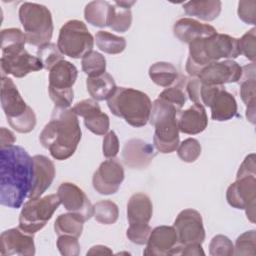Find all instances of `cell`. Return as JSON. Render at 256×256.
<instances>
[{
    "label": "cell",
    "mask_w": 256,
    "mask_h": 256,
    "mask_svg": "<svg viewBox=\"0 0 256 256\" xmlns=\"http://www.w3.org/2000/svg\"><path fill=\"white\" fill-rule=\"evenodd\" d=\"M0 253L2 256H33L35 254L33 234L26 233L19 227L3 231L0 236Z\"/></svg>",
    "instance_id": "ac0fdd59"
},
{
    "label": "cell",
    "mask_w": 256,
    "mask_h": 256,
    "mask_svg": "<svg viewBox=\"0 0 256 256\" xmlns=\"http://www.w3.org/2000/svg\"><path fill=\"white\" fill-rule=\"evenodd\" d=\"M95 220L104 225L114 224L119 217L118 206L111 200H101L93 205Z\"/></svg>",
    "instance_id": "d6a6232c"
},
{
    "label": "cell",
    "mask_w": 256,
    "mask_h": 256,
    "mask_svg": "<svg viewBox=\"0 0 256 256\" xmlns=\"http://www.w3.org/2000/svg\"><path fill=\"white\" fill-rule=\"evenodd\" d=\"M1 72L2 76L10 74L16 78H22L34 71L44 68L37 56H33L25 50V46L1 49Z\"/></svg>",
    "instance_id": "7c38bea8"
},
{
    "label": "cell",
    "mask_w": 256,
    "mask_h": 256,
    "mask_svg": "<svg viewBox=\"0 0 256 256\" xmlns=\"http://www.w3.org/2000/svg\"><path fill=\"white\" fill-rule=\"evenodd\" d=\"M209 254L212 256H232L234 255V245L227 236L216 235L210 241Z\"/></svg>",
    "instance_id": "f35d334b"
},
{
    "label": "cell",
    "mask_w": 256,
    "mask_h": 256,
    "mask_svg": "<svg viewBox=\"0 0 256 256\" xmlns=\"http://www.w3.org/2000/svg\"><path fill=\"white\" fill-rule=\"evenodd\" d=\"M111 4L107 1L96 0L89 2L84 9L85 20L96 27H105L109 25Z\"/></svg>",
    "instance_id": "83f0119b"
},
{
    "label": "cell",
    "mask_w": 256,
    "mask_h": 256,
    "mask_svg": "<svg viewBox=\"0 0 256 256\" xmlns=\"http://www.w3.org/2000/svg\"><path fill=\"white\" fill-rule=\"evenodd\" d=\"M97 47L107 54H120L126 48V39L122 36L100 30L95 35Z\"/></svg>",
    "instance_id": "4dcf8cb0"
},
{
    "label": "cell",
    "mask_w": 256,
    "mask_h": 256,
    "mask_svg": "<svg viewBox=\"0 0 256 256\" xmlns=\"http://www.w3.org/2000/svg\"><path fill=\"white\" fill-rule=\"evenodd\" d=\"M61 204L70 213L78 215L84 222L93 216V205L85 192L72 182H63L57 190Z\"/></svg>",
    "instance_id": "e0dca14e"
},
{
    "label": "cell",
    "mask_w": 256,
    "mask_h": 256,
    "mask_svg": "<svg viewBox=\"0 0 256 256\" xmlns=\"http://www.w3.org/2000/svg\"><path fill=\"white\" fill-rule=\"evenodd\" d=\"M33 159V177L28 198L41 197L51 186L56 170L55 165L48 157L44 155H35Z\"/></svg>",
    "instance_id": "ffe728a7"
},
{
    "label": "cell",
    "mask_w": 256,
    "mask_h": 256,
    "mask_svg": "<svg viewBox=\"0 0 256 256\" xmlns=\"http://www.w3.org/2000/svg\"><path fill=\"white\" fill-rule=\"evenodd\" d=\"M152 214L153 205L148 195L135 193L129 198L127 203V219L129 226L148 225Z\"/></svg>",
    "instance_id": "cb8c5ba5"
},
{
    "label": "cell",
    "mask_w": 256,
    "mask_h": 256,
    "mask_svg": "<svg viewBox=\"0 0 256 256\" xmlns=\"http://www.w3.org/2000/svg\"><path fill=\"white\" fill-rule=\"evenodd\" d=\"M33 177V159L21 146L0 151V203L17 209L28 197Z\"/></svg>",
    "instance_id": "6da1fadb"
},
{
    "label": "cell",
    "mask_w": 256,
    "mask_h": 256,
    "mask_svg": "<svg viewBox=\"0 0 256 256\" xmlns=\"http://www.w3.org/2000/svg\"><path fill=\"white\" fill-rule=\"evenodd\" d=\"M186 77H181L180 80L177 82L176 85L167 87L164 89L159 95L158 98L172 104L178 111H181L182 107L186 103V83H187Z\"/></svg>",
    "instance_id": "1f68e13d"
},
{
    "label": "cell",
    "mask_w": 256,
    "mask_h": 256,
    "mask_svg": "<svg viewBox=\"0 0 256 256\" xmlns=\"http://www.w3.org/2000/svg\"><path fill=\"white\" fill-rule=\"evenodd\" d=\"M151 230L149 224L143 226H129L126 231V236L132 243L144 245L147 243Z\"/></svg>",
    "instance_id": "ee69618b"
},
{
    "label": "cell",
    "mask_w": 256,
    "mask_h": 256,
    "mask_svg": "<svg viewBox=\"0 0 256 256\" xmlns=\"http://www.w3.org/2000/svg\"><path fill=\"white\" fill-rule=\"evenodd\" d=\"M256 231L249 230L241 234L234 246V255H255Z\"/></svg>",
    "instance_id": "74e56055"
},
{
    "label": "cell",
    "mask_w": 256,
    "mask_h": 256,
    "mask_svg": "<svg viewBox=\"0 0 256 256\" xmlns=\"http://www.w3.org/2000/svg\"><path fill=\"white\" fill-rule=\"evenodd\" d=\"M16 141L15 135L5 127H1V148L14 145Z\"/></svg>",
    "instance_id": "c3c4849f"
},
{
    "label": "cell",
    "mask_w": 256,
    "mask_h": 256,
    "mask_svg": "<svg viewBox=\"0 0 256 256\" xmlns=\"http://www.w3.org/2000/svg\"><path fill=\"white\" fill-rule=\"evenodd\" d=\"M239 56L238 39L228 34L216 33L200 38L189 44V56L186 61V72L197 77L206 65L221 59H235Z\"/></svg>",
    "instance_id": "3957f363"
},
{
    "label": "cell",
    "mask_w": 256,
    "mask_h": 256,
    "mask_svg": "<svg viewBox=\"0 0 256 256\" xmlns=\"http://www.w3.org/2000/svg\"><path fill=\"white\" fill-rule=\"evenodd\" d=\"M255 63L242 67V76L240 79V96L246 105V118L255 123V104H256V78Z\"/></svg>",
    "instance_id": "d4e9b609"
},
{
    "label": "cell",
    "mask_w": 256,
    "mask_h": 256,
    "mask_svg": "<svg viewBox=\"0 0 256 256\" xmlns=\"http://www.w3.org/2000/svg\"><path fill=\"white\" fill-rule=\"evenodd\" d=\"M78 70L69 61L61 60L49 70L48 93L55 106L68 108L74 99L73 85L76 82Z\"/></svg>",
    "instance_id": "9c48e42d"
},
{
    "label": "cell",
    "mask_w": 256,
    "mask_h": 256,
    "mask_svg": "<svg viewBox=\"0 0 256 256\" xmlns=\"http://www.w3.org/2000/svg\"><path fill=\"white\" fill-rule=\"evenodd\" d=\"M155 155L153 145L141 139L128 140L122 150L123 162L131 169H145Z\"/></svg>",
    "instance_id": "44dd1931"
},
{
    "label": "cell",
    "mask_w": 256,
    "mask_h": 256,
    "mask_svg": "<svg viewBox=\"0 0 256 256\" xmlns=\"http://www.w3.org/2000/svg\"><path fill=\"white\" fill-rule=\"evenodd\" d=\"M180 255H205V252L202 249L201 244H188V245H183Z\"/></svg>",
    "instance_id": "7dc6e473"
},
{
    "label": "cell",
    "mask_w": 256,
    "mask_h": 256,
    "mask_svg": "<svg viewBox=\"0 0 256 256\" xmlns=\"http://www.w3.org/2000/svg\"><path fill=\"white\" fill-rule=\"evenodd\" d=\"M176 120L179 131L189 135L203 132L208 125L205 107L197 103H193L186 110L179 111L176 115Z\"/></svg>",
    "instance_id": "7402d4cb"
},
{
    "label": "cell",
    "mask_w": 256,
    "mask_h": 256,
    "mask_svg": "<svg viewBox=\"0 0 256 256\" xmlns=\"http://www.w3.org/2000/svg\"><path fill=\"white\" fill-rule=\"evenodd\" d=\"M243 175H256V163L254 153H251L245 157L238 169L236 177H240Z\"/></svg>",
    "instance_id": "bcb514c9"
},
{
    "label": "cell",
    "mask_w": 256,
    "mask_h": 256,
    "mask_svg": "<svg viewBox=\"0 0 256 256\" xmlns=\"http://www.w3.org/2000/svg\"><path fill=\"white\" fill-rule=\"evenodd\" d=\"M132 24V13L130 9H126L115 4H111L109 27L117 32L124 33L129 30Z\"/></svg>",
    "instance_id": "836d02e7"
},
{
    "label": "cell",
    "mask_w": 256,
    "mask_h": 256,
    "mask_svg": "<svg viewBox=\"0 0 256 256\" xmlns=\"http://www.w3.org/2000/svg\"><path fill=\"white\" fill-rule=\"evenodd\" d=\"M57 248L63 256H77L80 253L78 238L70 235H61L57 239Z\"/></svg>",
    "instance_id": "b9f144b4"
},
{
    "label": "cell",
    "mask_w": 256,
    "mask_h": 256,
    "mask_svg": "<svg viewBox=\"0 0 256 256\" xmlns=\"http://www.w3.org/2000/svg\"><path fill=\"white\" fill-rule=\"evenodd\" d=\"M86 87L90 96L96 101L108 100L117 88L114 78L107 72L97 77H88Z\"/></svg>",
    "instance_id": "484cf974"
},
{
    "label": "cell",
    "mask_w": 256,
    "mask_h": 256,
    "mask_svg": "<svg viewBox=\"0 0 256 256\" xmlns=\"http://www.w3.org/2000/svg\"><path fill=\"white\" fill-rule=\"evenodd\" d=\"M57 46L63 55L79 59L92 51L94 38L84 22L73 19L61 27Z\"/></svg>",
    "instance_id": "30bf717a"
},
{
    "label": "cell",
    "mask_w": 256,
    "mask_h": 256,
    "mask_svg": "<svg viewBox=\"0 0 256 256\" xmlns=\"http://www.w3.org/2000/svg\"><path fill=\"white\" fill-rule=\"evenodd\" d=\"M105 254H112V250L104 245H95L87 251V255H105Z\"/></svg>",
    "instance_id": "681fc988"
},
{
    "label": "cell",
    "mask_w": 256,
    "mask_h": 256,
    "mask_svg": "<svg viewBox=\"0 0 256 256\" xmlns=\"http://www.w3.org/2000/svg\"><path fill=\"white\" fill-rule=\"evenodd\" d=\"M150 79L158 86L170 87L178 80V70L176 67L168 62H156L149 68Z\"/></svg>",
    "instance_id": "f1b7e54d"
},
{
    "label": "cell",
    "mask_w": 256,
    "mask_h": 256,
    "mask_svg": "<svg viewBox=\"0 0 256 256\" xmlns=\"http://www.w3.org/2000/svg\"><path fill=\"white\" fill-rule=\"evenodd\" d=\"M136 2L135 1H115L114 4L126 9H130Z\"/></svg>",
    "instance_id": "f907efd6"
},
{
    "label": "cell",
    "mask_w": 256,
    "mask_h": 256,
    "mask_svg": "<svg viewBox=\"0 0 256 256\" xmlns=\"http://www.w3.org/2000/svg\"><path fill=\"white\" fill-rule=\"evenodd\" d=\"M173 32L181 42L190 44L196 39L216 34L217 30L209 24L201 23L192 18H181L175 22Z\"/></svg>",
    "instance_id": "603a6c76"
},
{
    "label": "cell",
    "mask_w": 256,
    "mask_h": 256,
    "mask_svg": "<svg viewBox=\"0 0 256 256\" xmlns=\"http://www.w3.org/2000/svg\"><path fill=\"white\" fill-rule=\"evenodd\" d=\"M1 106L9 125L19 133H29L36 125V115L26 104L13 80L1 76Z\"/></svg>",
    "instance_id": "8992f818"
},
{
    "label": "cell",
    "mask_w": 256,
    "mask_h": 256,
    "mask_svg": "<svg viewBox=\"0 0 256 256\" xmlns=\"http://www.w3.org/2000/svg\"><path fill=\"white\" fill-rule=\"evenodd\" d=\"M103 155L106 158H115L119 152V140L114 131H109L103 138Z\"/></svg>",
    "instance_id": "f6af8a7d"
},
{
    "label": "cell",
    "mask_w": 256,
    "mask_h": 256,
    "mask_svg": "<svg viewBox=\"0 0 256 256\" xmlns=\"http://www.w3.org/2000/svg\"><path fill=\"white\" fill-rule=\"evenodd\" d=\"M221 6L222 3L218 0L188 1L183 4V9L189 16L197 17L203 21H213L219 16Z\"/></svg>",
    "instance_id": "4316f807"
},
{
    "label": "cell",
    "mask_w": 256,
    "mask_h": 256,
    "mask_svg": "<svg viewBox=\"0 0 256 256\" xmlns=\"http://www.w3.org/2000/svg\"><path fill=\"white\" fill-rule=\"evenodd\" d=\"M201 145L197 139L187 138L179 143L177 148V154L182 161L186 163H192L199 158V156L201 155Z\"/></svg>",
    "instance_id": "8d00e7d4"
},
{
    "label": "cell",
    "mask_w": 256,
    "mask_h": 256,
    "mask_svg": "<svg viewBox=\"0 0 256 256\" xmlns=\"http://www.w3.org/2000/svg\"><path fill=\"white\" fill-rule=\"evenodd\" d=\"M179 243L202 244L205 240V229L201 214L192 208L182 210L176 217L173 224Z\"/></svg>",
    "instance_id": "4fadbf2b"
},
{
    "label": "cell",
    "mask_w": 256,
    "mask_h": 256,
    "mask_svg": "<svg viewBox=\"0 0 256 256\" xmlns=\"http://www.w3.org/2000/svg\"><path fill=\"white\" fill-rule=\"evenodd\" d=\"M81 136L77 115L71 109L55 106L49 122L39 135V141L54 159L66 160L76 151Z\"/></svg>",
    "instance_id": "7a4b0ae2"
},
{
    "label": "cell",
    "mask_w": 256,
    "mask_h": 256,
    "mask_svg": "<svg viewBox=\"0 0 256 256\" xmlns=\"http://www.w3.org/2000/svg\"><path fill=\"white\" fill-rule=\"evenodd\" d=\"M60 204L61 201L57 194L29 199L24 203L19 214V228L34 235L52 218Z\"/></svg>",
    "instance_id": "ba28073f"
},
{
    "label": "cell",
    "mask_w": 256,
    "mask_h": 256,
    "mask_svg": "<svg viewBox=\"0 0 256 256\" xmlns=\"http://www.w3.org/2000/svg\"><path fill=\"white\" fill-rule=\"evenodd\" d=\"M226 199L233 208L245 210L247 219L255 223L256 175L236 177V181L227 188Z\"/></svg>",
    "instance_id": "8fae6325"
},
{
    "label": "cell",
    "mask_w": 256,
    "mask_h": 256,
    "mask_svg": "<svg viewBox=\"0 0 256 256\" xmlns=\"http://www.w3.org/2000/svg\"><path fill=\"white\" fill-rule=\"evenodd\" d=\"M71 110L80 117L84 118V124L88 130L96 135H105L110 126L109 117L101 111L96 100L84 99L77 102Z\"/></svg>",
    "instance_id": "d6986e66"
},
{
    "label": "cell",
    "mask_w": 256,
    "mask_h": 256,
    "mask_svg": "<svg viewBox=\"0 0 256 256\" xmlns=\"http://www.w3.org/2000/svg\"><path fill=\"white\" fill-rule=\"evenodd\" d=\"M84 221L76 214H60L54 222V230L58 236L70 235L79 238L83 231Z\"/></svg>",
    "instance_id": "f546056e"
},
{
    "label": "cell",
    "mask_w": 256,
    "mask_h": 256,
    "mask_svg": "<svg viewBox=\"0 0 256 256\" xmlns=\"http://www.w3.org/2000/svg\"><path fill=\"white\" fill-rule=\"evenodd\" d=\"M124 176L123 166L118 159L109 158L103 161L94 172L92 184L99 194L111 195L119 190Z\"/></svg>",
    "instance_id": "5bb4252c"
},
{
    "label": "cell",
    "mask_w": 256,
    "mask_h": 256,
    "mask_svg": "<svg viewBox=\"0 0 256 256\" xmlns=\"http://www.w3.org/2000/svg\"><path fill=\"white\" fill-rule=\"evenodd\" d=\"M237 13L239 19L244 23L254 25L256 22V1H239Z\"/></svg>",
    "instance_id": "7bdbcfd3"
},
{
    "label": "cell",
    "mask_w": 256,
    "mask_h": 256,
    "mask_svg": "<svg viewBox=\"0 0 256 256\" xmlns=\"http://www.w3.org/2000/svg\"><path fill=\"white\" fill-rule=\"evenodd\" d=\"M182 245L174 226L161 225L151 230L143 254L148 255H180Z\"/></svg>",
    "instance_id": "9a60e30c"
},
{
    "label": "cell",
    "mask_w": 256,
    "mask_h": 256,
    "mask_svg": "<svg viewBox=\"0 0 256 256\" xmlns=\"http://www.w3.org/2000/svg\"><path fill=\"white\" fill-rule=\"evenodd\" d=\"M37 57L42 62L45 69L48 71L59 61L64 60V55L54 43H47L40 46L37 50Z\"/></svg>",
    "instance_id": "d590c367"
},
{
    "label": "cell",
    "mask_w": 256,
    "mask_h": 256,
    "mask_svg": "<svg viewBox=\"0 0 256 256\" xmlns=\"http://www.w3.org/2000/svg\"><path fill=\"white\" fill-rule=\"evenodd\" d=\"M239 54L244 55L247 59L255 62L256 57V29L253 27L238 39Z\"/></svg>",
    "instance_id": "ab89813d"
},
{
    "label": "cell",
    "mask_w": 256,
    "mask_h": 256,
    "mask_svg": "<svg viewBox=\"0 0 256 256\" xmlns=\"http://www.w3.org/2000/svg\"><path fill=\"white\" fill-rule=\"evenodd\" d=\"M81 67L88 77H97L106 71V59L97 51H90L82 57Z\"/></svg>",
    "instance_id": "e575fe53"
},
{
    "label": "cell",
    "mask_w": 256,
    "mask_h": 256,
    "mask_svg": "<svg viewBox=\"0 0 256 256\" xmlns=\"http://www.w3.org/2000/svg\"><path fill=\"white\" fill-rule=\"evenodd\" d=\"M18 14L28 44L40 47L50 42L54 27L52 14L46 6L24 2L19 7Z\"/></svg>",
    "instance_id": "52a82bcc"
},
{
    "label": "cell",
    "mask_w": 256,
    "mask_h": 256,
    "mask_svg": "<svg viewBox=\"0 0 256 256\" xmlns=\"http://www.w3.org/2000/svg\"><path fill=\"white\" fill-rule=\"evenodd\" d=\"M26 37L19 28H7L1 31V49L25 46Z\"/></svg>",
    "instance_id": "60d3db41"
},
{
    "label": "cell",
    "mask_w": 256,
    "mask_h": 256,
    "mask_svg": "<svg viewBox=\"0 0 256 256\" xmlns=\"http://www.w3.org/2000/svg\"><path fill=\"white\" fill-rule=\"evenodd\" d=\"M178 112L176 107L160 98L152 103L149 122L155 129L154 147L161 153H172L178 148L179 129L176 120Z\"/></svg>",
    "instance_id": "5b68a950"
},
{
    "label": "cell",
    "mask_w": 256,
    "mask_h": 256,
    "mask_svg": "<svg viewBox=\"0 0 256 256\" xmlns=\"http://www.w3.org/2000/svg\"><path fill=\"white\" fill-rule=\"evenodd\" d=\"M242 67L231 59L212 62L201 69L197 78L204 84L221 86L241 79Z\"/></svg>",
    "instance_id": "2e32d148"
},
{
    "label": "cell",
    "mask_w": 256,
    "mask_h": 256,
    "mask_svg": "<svg viewBox=\"0 0 256 256\" xmlns=\"http://www.w3.org/2000/svg\"><path fill=\"white\" fill-rule=\"evenodd\" d=\"M110 111L133 127H143L149 122L152 102L149 96L137 89L117 87L107 100Z\"/></svg>",
    "instance_id": "277c9868"
}]
</instances>
